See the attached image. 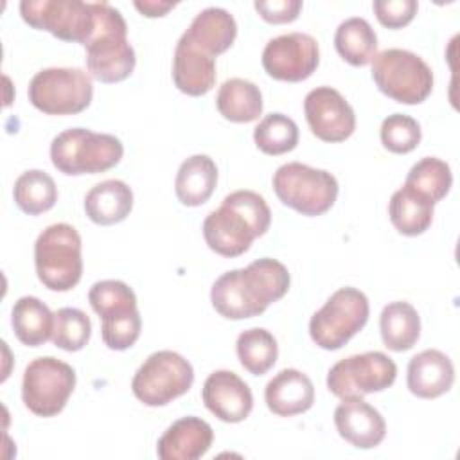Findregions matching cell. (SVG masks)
Listing matches in <instances>:
<instances>
[{
    "label": "cell",
    "mask_w": 460,
    "mask_h": 460,
    "mask_svg": "<svg viewBox=\"0 0 460 460\" xmlns=\"http://www.w3.org/2000/svg\"><path fill=\"white\" fill-rule=\"evenodd\" d=\"M289 284L288 268L277 259L262 257L246 268L230 270L217 277L210 289V302L223 318H253L264 313L271 302L280 300Z\"/></svg>",
    "instance_id": "cell-1"
},
{
    "label": "cell",
    "mask_w": 460,
    "mask_h": 460,
    "mask_svg": "<svg viewBox=\"0 0 460 460\" xmlns=\"http://www.w3.org/2000/svg\"><path fill=\"white\" fill-rule=\"evenodd\" d=\"M95 31L86 41V68L101 83H119L131 75L137 58L128 41V25L120 11L108 2H92Z\"/></svg>",
    "instance_id": "cell-2"
},
{
    "label": "cell",
    "mask_w": 460,
    "mask_h": 460,
    "mask_svg": "<svg viewBox=\"0 0 460 460\" xmlns=\"http://www.w3.org/2000/svg\"><path fill=\"white\" fill-rule=\"evenodd\" d=\"M122 155L124 146L115 135L86 128L65 129L50 144L52 165L68 176L104 172L117 165Z\"/></svg>",
    "instance_id": "cell-3"
},
{
    "label": "cell",
    "mask_w": 460,
    "mask_h": 460,
    "mask_svg": "<svg viewBox=\"0 0 460 460\" xmlns=\"http://www.w3.org/2000/svg\"><path fill=\"white\" fill-rule=\"evenodd\" d=\"M34 266L40 282L50 291H70L83 275L81 235L68 223L47 226L34 243Z\"/></svg>",
    "instance_id": "cell-4"
},
{
    "label": "cell",
    "mask_w": 460,
    "mask_h": 460,
    "mask_svg": "<svg viewBox=\"0 0 460 460\" xmlns=\"http://www.w3.org/2000/svg\"><path fill=\"white\" fill-rule=\"evenodd\" d=\"M372 79L385 95L401 104H419L433 90L429 65L406 49L377 52L372 59Z\"/></svg>",
    "instance_id": "cell-5"
},
{
    "label": "cell",
    "mask_w": 460,
    "mask_h": 460,
    "mask_svg": "<svg viewBox=\"0 0 460 460\" xmlns=\"http://www.w3.org/2000/svg\"><path fill=\"white\" fill-rule=\"evenodd\" d=\"M338 189V181L329 171L300 162H288L273 174L277 198L302 216L325 214L334 205Z\"/></svg>",
    "instance_id": "cell-6"
},
{
    "label": "cell",
    "mask_w": 460,
    "mask_h": 460,
    "mask_svg": "<svg viewBox=\"0 0 460 460\" xmlns=\"http://www.w3.org/2000/svg\"><path fill=\"white\" fill-rule=\"evenodd\" d=\"M368 313V298L363 291L350 286L340 288L311 316V340L320 349L338 350L365 327Z\"/></svg>",
    "instance_id": "cell-7"
},
{
    "label": "cell",
    "mask_w": 460,
    "mask_h": 460,
    "mask_svg": "<svg viewBox=\"0 0 460 460\" xmlns=\"http://www.w3.org/2000/svg\"><path fill=\"white\" fill-rule=\"evenodd\" d=\"M27 95L31 104L47 115H74L90 106L93 84L83 68L50 66L31 79Z\"/></svg>",
    "instance_id": "cell-8"
},
{
    "label": "cell",
    "mask_w": 460,
    "mask_h": 460,
    "mask_svg": "<svg viewBox=\"0 0 460 460\" xmlns=\"http://www.w3.org/2000/svg\"><path fill=\"white\" fill-rule=\"evenodd\" d=\"M192 383V365L181 354L156 350L135 372L131 390L146 406H165L172 399L187 394Z\"/></svg>",
    "instance_id": "cell-9"
},
{
    "label": "cell",
    "mask_w": 460,
    "mask_h": 460,
    "mask_svg": "<svg viewBox=\"0 0 460 460\" xmlns=\"http://www.w3.org/2000/svg\"><path fill=\"white\" fill-rule=\"evenodd\" d=\"M75 388L74 368L52 356L32 359L23 372L22 399L38 417H54L63 411Z\"/></svg>",
    "instance_id": "cell-10"
},
{
    "label": "cell",
    "mask_w": 460,
    "mask_h": 460,
    "mask_svg": "<svg viewBox=\"0 0 460 460\" xmlns=\"http://www.w3.org/2000/svg\"><path fill=\"white\" fill-rule=\"evenodd\" d=\"M395 377V361L385 352L370 350L334 363L327 372V388L340 399H354L386 390Z\"/></svg>",
    "instance_id": "cell-11"
},
{
    "label": "cell",
    "mask_w": 460,
    "mask_h": 460,
    "mask_svg": "<svg viewBox=\"0 0 460 460\" xmlns=\"http://www.w3.org/2000/svg\"><path fill=\"white\" fill-rule=\"evenodd\" d=\"M20 14L34 29L47 31L63 41H75L83 47L95 31L92 2L79 0H23Z\"/></svg>",
    "instance_id": "cell-12"
},
{
    "label": "cell",
    "mask_w": 460,
    "mask_h": 460,
    "mask_svg": "<svg viewBox=\"0 0 460 460\" xmlns=\"http://www.w3.org/2000/svg\"><path fill=\"white\" fill-rule=\"evenodd\" d=\"M320 63L316 40L305 32H288L270 40L262 50V66L277 81L307 79Z\"/></svg>",
    "instance_id": "cell-13"
},
{
    "label": "cell",
    "mask_w": 460,
    "mask_h": 460,
    "mask_svg": "<svg viewBox=\"0 0 460 460\" xmlns=\"http://www.w3.org/2000/svg\"><path fill=\"white\" fill-rule=\"evenodd\" d=\"M305 120L320 140L343 142L356 129V115L347 99L331 86H318L304 99Z\"/></svg>",
    "instance_id": "cell-14"
},
{
    "label": "cell",
    "mask_w": 460,
    "mask_h": 460,
    "mask_svg": "<svg viewBox=\"0 0 460 460\" xmlns=\"http://www.w3.org/2000/svg\"><path fill=\"white\" fill-rule=\"evenodd\" d=\"M261 235L264 232L226 198L203 221V237L208 248L223 257L243 255Z\"/></svg>",
    "instance_id": "cell-15"
},
{
    "label": "cell",
    "mask_w": 460,
    "mask_h": 460,
    "mask_svg": "<svg viewBox=\"0 0 460 460\" xmlns=\"http://www.w3.org/2000/svg\"><path fill=\"white\" fill-rule=\"evenodd\" d=\"M201 399L210 413L223 422H241L253 408L250 386L232 370L212 372L201 390Z\"/></svg>",
    "instance_id": "cell-16"
},
{
    "label": "cell",
    "mask_w": 460,
    "mask_h": 460,
    "mask_svg": "<svg viewBox=\"0 0 460 460\" xmlns=\"http://www.w3.org/2000/svg\"><path fill=\"white\" fill-rule=\"evenodd\" d=\"M341 401L334 410L338 435L358 449L377 447L386 435L383 415L361 397Z\"/></svg>",
    "instance_id": "cell-17"
},
{
    "label": "cell",
    "mask_w": 460,
    "mask_h": 460,
    "mask_svg": "<svg viewBox=\"0 0 460 460\" xmlns=\"http://www.w3.org/2000/svg\"><path fill=\"white\" fill-rule=\"evenodd\" d=\"M214 431L199 417L189 415L174 420L158 438L156 455L162 460H196L212 446Z\"/></svg>",
    "instance_id": "cell-18"
},
{
    "label": "cell",
    "mask_w": 460,
    "mask_h": 460,
    "mask_svg": "<svg viewBox=\"0 0 460 460\" xmlns=\"http://www.w3.org/2000/svg\"><path fill=\"white\" fill-rule=\"evenodd\" d=\"M406 383L410 392L420 399L440 397L455 383L453 361L437 349H426L410 359Z\"/></svg>",
    "instance_id": "cell-19"
},
{
    "label": "cell",
    "mask_w": 460,
    "mask_h": 460,
    "mask_svg": "<svg viewBox=\"0 0 460 460\" xmlns=\"http://www.w3.org/2000/svg\"><path fill=\"white\" fill-rule=\"evenodd\" d=\"M264 401L268 410L279 417L304 413L314 402L313 381L296 368H284L268 381Z\"/></svg>",
    "instance_id": "cell-20"
},
{
    "label": "cell",
    "mask_w": 460,
    "mask_h": 460,
    "mask_svg": "<svg viewBox=\"0 0 460 460\" xmlns=\"http://www.w3.org/2000/svg\"><path fill=\"white\" fill-rule=\"evenodd\" d=\"M172 81L187 95H205L216 84V58L180 38L172 58Z\"/></svg>",
    "instance_id": "cell-21"
},
{
    "label": "cell",
    "mask_w": 460,
    "mask_h": 460,
    "mask_svg": "<svg viewBox=\"0 0 460 460\" xmlns=\"http://www.w3.org/2000/svg\"><path fill=\"white\" fill-rule=\"evenodd\" d=\"M235 36L237 23L234 16L223 7H207L194 16L181 40L216 58L232 47Z\"/></svg>",
    "instance_id": "cell-22"
},
{
    "label": "cell",
    "mask_w": 460,
    "mask_h": 460,
    "mask_svg": "<svg viewBox=\"0 0 460 460\" xmlns=\"http://www.w3.org/2000/svg\"><path fill=\"white\" fill-rule=\"evenodd\" d=\"M133 208V190L122 180H104L84 196V212L95 225H115L124 221Z\"/></svg>",
    "instance_id": "cell-23"
},
{
    "label": "cell",
    "mask_w": 460,
    "mask_h": 460,
    "mask_svg": "<svg viewBox=\"0 0 460 460\" xmlns=\"http://www.w3.org/2000/svg\"><path fill=\"white\" fill-rule=\"evenodd\" d=\"M217 183L216 162L207 155H192L181 162L174 180V192L185 207H199L208 201Z\"/></svg>",
    "instance_id": "cell-24"
},
{
    "label": "cell",
    "mask_w": 460,
    "mask_h": 460,
    "mask_svg": "<svg viewBox=\"0 0 460 460\" xmlns=\"http://www.w3.org/2000/svg\"><path fill=\"white\" fill-rule=\"evenodd\" d=\"M433 201L419 194L408 185L397 189L388 203V216L392 225L402 235H420L433 221Z\"/></svg>",
    "instance_id": "cell-25"
},
{
    "label": "cell",
    "mask_w": 460,
    "mask_h": 460,
    "mask_svg": "<svg viewBox=\"0 0 460 460\" xmlns=\"http://www.w3.org/2000/svg\"><path fill=\"white\" fill-rule=\"evenodd\" d=\"M383 343L394 352L410 350L420 336V318L417 309L404 300L390 302L379 316Z\"/></svg>",
    "instance_id": "cell-26"
},
{
    "label": "cell",
    "mask_w": 460,
    "mask_h": 460,
    "mask_svg": "<svg viewBox=\"0 0 460 460\" xmlns=\"http://www.w3.org/2000/svg\"><path fill=\"white\" fill-rule=\"evenodd\" d=\"M216 106L230 122H253L262 113V93L255 83L232 77L219 86Z\"/></svg>",
    "instance_id": "cell-27"
},
{
    "label": "cell",
    "mask_w": 460,
    "mask_h": 460,
    "mask_svg": "<svg viewBox=\"0 0 460 460\" xmlns=\"http://www.w3.org/2000/svg\"><path fill=\"white\" fill-rule=\"evenodd\" d=\"M54 313L36 296H22L11 311V325L16 338L27 347H40L52 336Z\"/></svg>",
    "instance_id": "cell-28"
},
{
    "label": "cell",
    "mask_w": 460,
    "mask_h": 460,
    "mask_svg": "<svg viewBox=\"0 0 460 460\" xmlns=\"http://www.w3.org/2000/svg\"><path fill=\"white\" fill-rule=\"evenodd\" d=\"M338 54L354 66L368 65L377 50V36L365 18L352 16L343 20L334 34Z\"/></svg>",
    "instance_id": "cell-29"
},
{
    "label": "cell",
    "mask_w": 460,
    "mask_h": 460,
    "mask_svg": "<svg viewBox=\"0 0 460 460\" xmlns=\"http://www.w3.org/2000/svg\"><path fill=\"white\" fill-rule=\"evenodd\" d=\"M18 208L29 216H38L50 210L58 201V187L50 174L40 169L22 172L13 189Z\"/></svg>",
    "instance_id": "cell-30"
},
{
    "label": "cell",
    "mask_w": 460,
    "mask_h": 460,
    "mask_svg": "<svg viewBox=\"0 0 460 460\" xmlns=\"http://www.w3.org/2000/svg\"><path fill=\"white\" fill-rule=\"evenodd\" d=\"M235 350L241 365L253 376L266 374L277 361L279 345L275 336L262 329L252 327L237 336Z\"/></svg>",
    "instance_id": "cell-31"
},
{
    "label": "cell",
    "mask_w": 460,
    "mask_h": 460,
    "mask_svg": "<svg viewBox=\"0 0 460 460\" xmlns=\"http://www.w3.org/2000/svg\"><path fill=\"white\" fill-rule=\"evenodd\" d=\"M88 302L101 320L119 318L138 311L135 291L122 280H99L88 291Z\"/></svg>",
    "instance_id": "cell-32"
},
{
    "label": "cell",
    "mask_w": 460,
    "mask_h": 460,
    "mask_svg": "<svg viewBox=\"0 0 460 460\" xmlns=\"http://www.w3.org/2000/svg\"><path fill=\"white\" fill-rule=\"evenodd\" d=\"M404 185L411 187L429 201H440L453 185V174L449 165L437 156H424L406 174Z\"/></svg>",
    "instance_id": "cell-33"
},
{
    "label": "cell",
    "mask_w": 460,
    "mask_h": 460,
    "mask_svg": "<svg viewBox=\"0 0 460 460\" xmlns=\"http://www.w3.org/2000/svg\"><path fill=\"white\" fill-rule=\"evenodd\" d=\"M255 146L266 155H284L298 144V126L284 113L266 115L253 129Z\"/></svg>",
    "instance_id": "cell-34"
},
{
    "label": "cell",
    "mask_w": 460,
    "mask_h": 460,
    "mask_svg": "<svg viewBox=\"0 0 460 460\" xmlns=\"http://www.w3.org/2000/svg\"><path fill=\"white\" fill-rule=\"evenodd\" d=\"M92 334V322L84 311L77 307H61L54 313L52 336L56 347L75 352L81 350Z\"/></svg>",
    "instance_id": "cell-35"
},
{
    "label": "cell",
    "mask_w": 460,
    "mask_h": 460,
    "mask_svg": "<svg viewBox=\"0 0 460 460\" xmlns=\"http://www.w3.org/2000/svg\"><path fill=\"white\" fill-rule=\"evenodd\" d=\"M379 137L388 151L404 155L419 146L422 133L419 122L413 117L404 113H392L383 120Z\"/></svg>",
    "instance_id": "cell-36"
},
{
    "label": "cell",
    "mask_w": 460,
    "mask_h": 460,
    "mask_svg": "<svg viewBox=\"0 0 460 460\" xmlns=\"http://www.w3.org/2000/svg\"><path fill=\"white\" fill-rule=\"evenodd\" d=\"M101 336L108 349L111 350H126L135 345L140 336L142 318L140 313H131L119 318L101 320Z\"/></svg>",
    "instance_id": "cell-37"
},
{
    "label": "cell",
    "mask_w": 460,
    "mask_h": 460,
    "mask_svg": "<svg viewBox=\"0 0 460 460\" xmlns=\"http://www.w3.org/2000/svg\"><path fill=\"white\" fill-rule=\"evenodd\" d=\"M372 7L381 25L388 29H401L413 20L419 4L415 0H376Z\"/></svg>",
    "instance_id": "cell-38"
},
{
    "label": "cell",
    "mask_w": 460,
    "mask_h": 460,
    "mask_svg": "<svg viewBox=\"0 0 460 460\" xmlns=\"http://www.w3.org/2000/svg\"><path fill=\"white\" fill-rule=\"evenodd\" d=\"M253 7L261 14V18L270 23H289L298 18L302 2L300 0H257Z\"/></svg>",
    "instance_id": "cell-39"
},
{
    "label": "cell",
    "mask_w": 460,
    "mask_h": 460,
    "mask_svg": "<svg viewBox=\"0 0 460 460\" xmlns=\"http://www.w3.org/2000/svg\"><path fill=\"white\" fill-rule=\"evenodd\" d=\"M144 16H149V18H156V16H164L167 11H171L176 4L172 2H156V0H135L133 4Z\"/></svg>",
    "instance_id": "cell-40"
}]
</instances>
